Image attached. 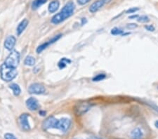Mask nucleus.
Listing matches in <instances>:
<instances>
[{
  "label": "nucleus",
  "instance_id": "f257e3e1",
  "mask_svg": "<svg viewBox=\"0 0 158 139\" xmlns=\"http://www.w3.org/2000/svg\"><path fill=\"white\" fill-rule=\"evenodd\" d=\"M70 126L71 120L70 119L62 118L60 120H58L53 116L48 117L42 123V128L44 130L57 129L63 132L68 131Z\"/></svg>",
  "mask_w": 158,
  "mask_h": 139
},
{
  "label": "nucleus",
  "instance_id": "f03ea898",
  "mask_svg": "<svg viewBox=\"0 0 158 139\" xmlns=\"http://www.w3.org/2000/svg\"><path fill=\"white\" fill-rule=\"evenodd\" d=\"M75 8V4L72 1L66 4L58 14H56L53 16V18L51 19V23L53 24L56 25L64 21L65 20L68 19L73 15V13H74Z\"/></svg>",
  "mask_w": 158,
  "mask_h": 139
},
{
  "label": "nucleus",
  "instance_id": "7ed1b4c3",
  "mask_svg": "<svg viewBox=\"0 0 158 139\" xmlns=\"http://www.w3.org/2000/svg\"><path fill=\"white\" fill-rule=\"evenodd\" d=\"M18 72L16 68H11L6 66L4 63H3L0 67V76L2 80L5 82H11L14 79L16 78Z\"/></svg>",
  "mask_w": 158,
  "mask_h": 139
},
{
  "label": "nucleus",
  "instance_id": "20e7f679",
  "mask_svg": "<svg viewBox=\"0 0 158 139\" xmlns=\"http://www.w3.org/2000/svg\"><path fill=\"white\" fill-rule=\"evenodd\" d=\"M20 63V53L17 51L13 50L7 56L6 60L4 61V64L6 66L11 68H16L19 66Z\"/></svg>",
  "mask_w": 158,
  "mask_h": 139
},
{
  "label": "nucleus",
  "instance_id": "39448f33",
  "mask_svg": "<svg viewBox=\"0 0 158 139\" xmlns=\"http://www.w3.org/2000/svg\"><path fill=\"white\" fill-rule=\"evenodd\" d=\"M28 91L32 94L39 95L45 93L46 89L42 84H39V83H34L30 86L29 88H28Z\"/></svg>",
  "mask_w": 158,
  "mask_h": 139
},
{
  "label": "nucleus",
  "instance_id": "423d86ee",
  "mask_svg": "<svg viewBox=\"0 0 158 139\" xmlns=\"http://www.w3.org/2000/svg\"><path fill=\"white\" fill-rule=\"evenodd\" d=\"M28 117L29 115L28 114H23L19 118V122L21 129L26 131H28L30 130V126L28 122Z\"/></svg>",
  "mask_w": 158,
  "mask_h": 139
},
{
  "label": "nucleus",
  "instance_id": "0eeeda50",
  "mask_svg": "<svg viewBox=\"0 0 158 139\" xmlns=\"http://www.w3.org/2000/svg\"><path fill=\"white\" fill-rule=\"evenodd\" d=\"M61 36H62L61 34H59V35H56L55 37H53L51 39H50V40L48 41V42L44 43V44L39 45L38 47H37V50H36V51H37V53H40L41 52L43 51L45 49V48H47L50 44H53V43L56 42V41H58V39H60V37H61Z\"/></svg>",
  "mask_w": 158,
  "mask_h": 139
},
{
  "label": "nucleus",
  "instance_id": "6e6552de",
  "mask_svg": "<svg viewBox=\"0 0 158 139\" xmlns=\"http://www.w3.org/2000/svg\"><path fill=\"white\" fill-rule=\"evenodd\" d=\"M26 106L30 110L35 111L39 109V104L37 99L31 97L26 101Z\"/></svg>",
  "mask_w": 158,
  "mask_h": 139
},
{
  "label": "nucleus",
  "instance_id": "1a4fd4ad",
  "mask_svg": "<svg viewBox=\"0 0 158 139\" xmlns=\"http://www.w3.org/2000/svg\"><path fill=\"white\" fill-rule=\"evenodd\" d=\"M91 108V105L89 103H80L75 107V113L78 115H82L86 113Z\"/></svg>",
  "mask_w": 158,
  "mask_h": 139
},
{
  "label": "nucleus",
  "instance_id": "9d476101",
  "mask_svg": "<svg viewBox=\"0 0 158 139\" xmlns=\"http://www.w3.org/2000/svg\"><path fill=\"white\" fill-rule=\"evenodd\" d=\"M16 39L14 36H9L4 41V47L9 51H12L16 45Z\"/></svg>",
  "mask_w": 158,
  "mask_h": 139
},
{
  "label": "nucleus",
  "instance_id": "9b49d317",
  "mask_svg": "<svg viewBox=\"0 0 158 139\" xmlns=\"http://www.w3.org/2000/svg\"><path fill=\"white\" fill-rule=\"evenodd\" d=\"M104 4H104L101 0H98V1H95V2H94L91 5L89 9V11L92 13V14L96 13V11H98L100 9H101L102 7L104 6Z\"/></svg>",
  "mask_w": 158,
  "mask_h": 139
},
{
  "label": "nucleus",
  "instance_id": "f8f14e48",
  "mask_svg": "<svg viewBox=\"0 0 158 139\" xmlns=\"http://www.w3.org/2000/svg\"><path fill=\"white\" fill-rule=\"evenodd\" d=\"M28 25V21L27 19H24L19 23V25H18L17 30H16V32H17V35L20 36L21 35V33L26 30Z\"/></svg>",
  "mask_w": 158,
  "mask_h": 139
},
{
  "label": "nucleus",
  "instance_id": "ddd939ff",
  "mask_svg": "<svg viewBox=\"0 0 158 139\" xmlns=\"http://www.w3.org/2000/svg\"><path fill=\"white\" fill-rule=\"evenodd\" d=\"M59 6H60V2L58 0H54V1H52L51 3L48 5V11L51 14L55 13L57 10L58 9Z\"/></svg>",
  "mask_w": 158,
  "mask_h": 139
},
{
  "label": "nucleus",
  "instance_id": "4468645a",
  "mask_svg": "<svg viewBox=\"0 0 158 139\" xmlns=\"http://www.w3.org/2000/svg\"><path fill=\"white\" fill-rule=\"evenodd\" d=\"M131 136L132 139H142L143 137V133L139 128H136L134 129L131 133Z\"/></svg>",
  "mask_w": 158,
  "mask_h": 139
},
{
  "label": "nucleus",
  "instance_id": "2eb2a0df",
  "mask_svg": "<svg viewBox=\"0 0 158 139\" xmlns=\"http://www.w3.org/2000/svg\"><path fill=\"white\" fill-rule=\"evenodd\" d=\"M47 0H34L32 4V9L33 10H36L39 9V7L42 6L43 4H44Z\"/></svg>",
  "mask_w": 158,
  "mask_h": 139
},
{
  "label": "nucleus",
  "instance_id": "dca6fc26",
  "mask_svg": "<svg viewBox=\"0 0 158 139\" xmlns=\"http://www.w3.org/2000/svg\"><path fill=\"white\" fill-rule=\"evenodd\" d=\"M35 58L32 56H28L26 58L24 61V64L26 66H33L35 64Z\"/></svg>",
  "mask_w": 158,
  "mask_h": 139
},
{
  "label": "nucleus",
  "instance_id": "f3484780",
  "mask_svg": "<svg viewBox=\"0 0 158 139\" xmlns=\"http://www.w3.org/2000/svg\"><path fill=\"white\" fill-rule=\"evenodd\" d=\"M9 87L10 88H11L12 91L14 92V94L16 96H18L21 94V88H20L19 85H18L17 84H11L9 86Z\"/></svg>",
  "mask_w": 158,
  "mask_h": 139
},
{
  "label": "nucleus",
  "instance_id": "a211bd4d",
  "mask_svg": "<svg viewBox=\"0 0 158 139\" xmlns=\"http://www.w3.org/2000/svg\"><path fill=\"white\" fill-rule=\"evenodd\" d=\"M71 63L70 60L66 58H63L61 60L59 61L58 64V68H60V69H63V68H65L66 66H67L68 64H69V63Z\"/></svg>",
  "mask_w": 158,
  "mask_h": 139
},
{
  "label": "nucleus",
  "instance_id": "6ab92c4d",
  "mask_svg": "<svg viewBox=\"0 0 158 139\" xmlns=\"http://www.w3.org/2000/svg\"><path fill=\"white\" fill-rule=\"evenodd\" d=\"M111 34L113 35H122L123 30H122L121 29H120L118 28H114L113 29H112V30H111Z\"/></svg>",
  "mask_w": 158,
  "mask_h": 139
},
{
  "label": "nucleus",
  "instance_id": "aec40b11",
  "mask_svg": "<svg viewBox=\"0 0 158 139\" xmlns=\"http://www.w3.org/2000/svg\"><path fill=\"white\" fill-rule=\"evenodd\" d=\"M105 77H106V75H104V74H99V75L95 76L93 78V81L94 82H99V81L103 80L104 79H105Z\"/></svg>",
  "mask_w": 158,
  "mask_h": 139
},
{
  "label": "nucleus",
  "instance_id": "412c9836",
  "mask_svg": "<svg viewBox=\"0 0 158 139\" xmlns=\"http://www.w3.org/2000/svg\"><path fill=\"white\" fill-rule=\"evenodd\" d=\"M137 21L139 23H145L149 22V21H150V19H149V18L147 16H140V17H138Z\"/></svg>",
  "mask_w": 158,
  "mask_h": 139
},
{
  "label": "nucleus",
  "instance_id": "4be33fe9",
  "mask_svg": "<svg viewBox=\"0 0 158 139\" xmlns=\"http://www.w3.org/2000/svg\"><path fill=\"white\" fill-rule=\"evenodd\" d=\"M4 138L5 139H17L14 134H12V133H6V134L4 135Z\"/></svg>",
  "mask_w": 158,
  "mask_h": 139
},
{
  "label": "nucleus",
  "instance_id": "5701e85b",
  "mask_svg": "<svg viewBox=\"0 0 158 139\" xmlns=\"http://www.w3.org/2000/svg\"><path fill=\"white\" fill-rule=\"evenodd\" d=\"M78 1V3L80 5H84L86 4L89 3V1H91V0H77Z\"/></svg>",
  "mask_w": 158,
  "mask_h": 139
},
{
  "label": "nucleus",
  "instance_id": "b1692460",
  "mask_svg": "<svg viewBox=\"0 0 158 139\" xmlns=\"http://www.w3.org/2000/svg\"><path fill=\"white\" fill-rule=\"evenodd\" d=\"M145 28L147 30H148V31H150V32L154 31V30H155V28H154L153 25H145Z\"/></svg>",
  "mask_w": 158,
  "mask_h": 139
},
{
  "label": "nucleus",
  "instance_id": "393cba45",
  "mask_svg": "<svg viewBox=\"0 0 158 139\" xmlns=\"http://www.w3.org/2000/svg\"><path fill=\"white\" fill-rule=\"evenodd\" d=\"M139 10V8H131L127 11V14H132V13H135L136 11H137Z\"/></svg>",
  "mask_w": 158,
  "mask_h": 139
},
{
  "label": "nucleus",
  "instance_id": "a878e982",
  "mask_svg": "<svg viewBox=\"0 0 158 139\" xmlns=\"http://www.w3.org/2000/svg\"><path fill=\"white\" fill-rule=\"evenodd\" d=\"M127 28L129 29H134L137 28V25L135 24V23H130V24L127 25Z\"/></svg>",
  "mask_w": 158,
  "mask_h": 139
},
{
  "label": "nucleus",
  "instance_id": "bb28decb",
  "mask_svg": "<svg viewBox=\"0 0 158 139\" xmlns=\"http://www.w3.org/2000/svg\"><path fill=\"white\" fill-rule=\"evenodd\" d=\"M75 139H101L100 138H98V137H94V136H91V137H89V138H77Z\"/></svg>",
  "mask_w": 158,
  "mask_h": 139
},
{
  "label": "nucleus",
  "instance_id": "cd10ccee",
  "mask_svg": "<svg viewBox=\"0 0 158 139\" xmlns=\"http://www.w3.org/2000/svg\"><path fill=\"white\" fill-rule=\"evenodd\" d=\"M39 114H40L42 116H44V115H46V112L45 111H40L39 112Z\"/></svg>",
  "mask_w": 158,
  "mask_h": 139
},
{
  "label": "nucleus",
  "instance_id": "c85d7f7f",
  "mask_svg": "<svg viewBox=\"0 0 158 139\" xmlns=\"http://www.w3.org/2000/svg\"><path fill=\"white\" fill-rule=\"evenodd\" d=\"M138 17H139L138 15H133L132 16H129V19H136Z\"/></svg>",
  "mask_w": 158,
  "mask_h": 139
},
{
  "label": "nucleus",
  "instance_id": "c756f323",
  "mask_svg": "<svg viewBox=\"0 0 158 139\" xmlns=\"http://www.w3.org/2000/svg\"><path fill=\"white\" fill-rule=\"evenodd\" d=\"M101 1H103L104 4H107L110 2V1H111V0H101Z\"/></svg>",
  "mask_w": 158,
  "mask_h": 139
},
{
  "label": "nucleus",
  "instance_id": "7c9ffc66",
  "mask_svg": "<svg viewBox=\"0 0 158 139\" xmlns=\"http://www.w3.org/2000/svg\"><path fill=\"white\" fill-rule=\"evenodd\" d=\"M82 25H84V23H87V20H86V19H82Z\"/></svg>",
  "mask_w": 158,
  "mask_h": 139
},
{
  "label": "nucleus",
  "instance_id": "2f4dec72",
  "mask_svg": "<svg viewBox=\"0 0 158 139\" xmlns=\"http://www.w3.org/2000/svg\"><path fill=\"white\" fill-rule=\"evenodd\" d=\"M155 125L156 127H157L158 129V121H156V122H155Z\"/></svg>",
  "mask_w": 158,
  "mask_h": 139
}]
</instances>
